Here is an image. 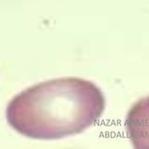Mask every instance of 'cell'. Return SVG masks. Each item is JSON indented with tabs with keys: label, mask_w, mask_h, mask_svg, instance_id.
I'll return each mask as SVG.
<instances>
[{
	"label": "cell",
	"mask_w": 149,
	"mask_h": 149,
	"mask_svg": "<svg viewBox=\"0 0 149 149\" xmlns=\"http://www.w3.org/2000/svg\"><path fill=\"white\" fill-rule=\"evenodd\" d=\"M104 109L100 87L90 81L67 77L35 84L16 95L6 116L12 129L25 137L55 140L95 125Z\"/></svg>",
	"instance_id": "1"
},
{
	"label": "cell",
	"mask_w": 149,
	"mask_h": 149,
	"mask_svg": "<svg viewBox=\"0 0 149 149\" xmlns=\"http://www.w3.org/2000/svg\"><path fill=\"white\" fill-rule=\"evenodd\" d=\"M125 126L135 148L149 149V97H142L132 105L127 114Z\"/></svg>",
	"instance_id": "2"
}]
</instances>
